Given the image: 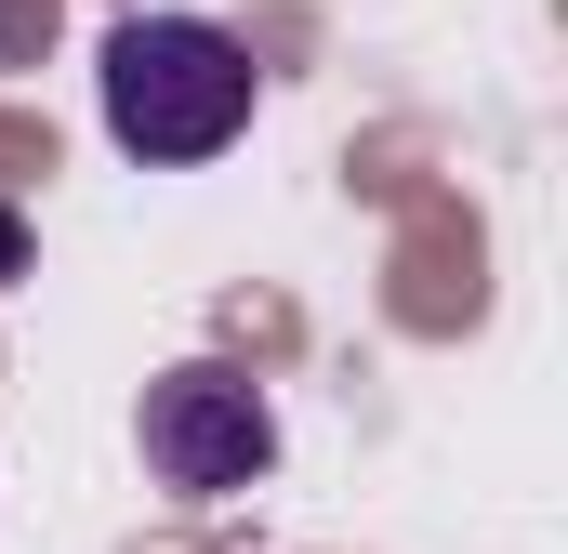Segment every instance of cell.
Listing matches in <instances>:
<instances>
[{"label":"cell","mask_w":568,"mask_h":554,"mask_svg":"<svg viewBox=\"0 0 568 554\" xmlns=\"http://www.w3.org/2000/svg\"><path fill=\"white\" fill-rule=\"evenodd\" d=\"M106 133L133 145L145 172L225 158L252 133V53L212 13H120L106 27Z\"/></svg>","instance_id":"obj_1"},{"label":"cell","mask_w":568,"mask_h":554,"mask_svg":"<svg viewBox=\"0 0 568 554\" xmlns=\"http://www.w3.org/2000/svg\"><path fill=\"white\" fill-rule=\"evenodd\" d=\"M278 462V410H265V383L252 370H159L145 383V475L159 489H185V502H225V489H252Z\"/></svg>","instance_id":"obj_2"},{"label":"cell","mask_w":568,"mask_h":554,"mask_svg":"<svg viewBox=\"0 0 568 554\" xmlns=\"http://www.w3.org/2000/svg\"><path fill=\"white\" fill-rule=\"evenodd\" d=\"M13 265H27V225H13V212H0V277H13Z\"/></svg>","instance_id":"obj_3"}]
</instances>
